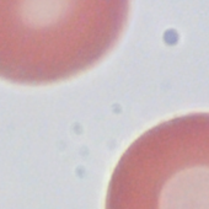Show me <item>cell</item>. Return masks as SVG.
Returning <instances> with one entry per match:
<instances>
[{"instance_id": "obj_2", "label": "cell", "mask_w": 209, "mask_h": 209, "mask_svg": "<svg viewBox=\"0 0 209 209\" xmlns=\"http://www.w3.org/2000/svg\"><path fill=\"white\" fill-rule=\"evenodd\" d=\"M105 209H209V113L157 124L128 146Z\"/></svg>"}, {"instance_id": "obj_1", "label": "cell", "mask_w": 209, "mask_h": 209, "mask_svg": "<svg viewBox=\"0 0 209 209\" xmlns=\"http://www.w3.org/2000/svg\"><path fill=\"white\" fill-rule=\"evenodd\" d=\"M128 14L129 0H0V79L48 85L89 70Z\"/></svg>"}]
</instances>
